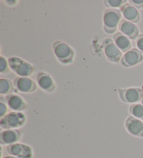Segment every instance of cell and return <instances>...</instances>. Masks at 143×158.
Returning <instances> with one entry per match:
<instances>
[{
  "instance_id": "obj_21",
  "label": "cell",
  "mask_w": 143,
  "mask_h": 158,
  "mask_svg": "<svg viewBox=\"0 0 143 158\" xmlns=\"http://www.w3.org/2000/svg\"><path fill=\"white\" fill-rule=\"evenodd\" d=\"M3 97H1V102H0V116H1V118L4 117L6 114H8V107L6 105L7 104H6V102H4L3 101Z\"/></svg>"
},
{
  "instance_id": "obj_1",
  "label": "cell",
  "mask_w": 143,
  "mask_h": 158,
  "mask_svg": "<svg viewBox=\"0 0 143 158\" xmlns=\"http://www.w3.org/2000/svg\"><path fill=\"white\" fill-rule=\"evenodd\" d=\"M27 121L26 115L22 111H11L0 120V126L4 130H18Z\"/></svg>"
},
{
  "instance_id": "obj_10",
  "label": "cell",
  "mask_w": 143,
  "mask_h": 158,
  "mask_svg": "<svg viewBox=\"0 0 143 158\" xmlns=\"http://www.w3.org/2000/svg\"><path fill=\"white\" fill-rule=\"evenodd\" d=\"M13 84L17 91L22 93H31L37 89L34 81L27 77H18L15 79Z\"/></svg>"
},
{
  "instance_id": "obj_22",
  "label": "cell",
  "mask_w": 143,
  "mask_h": 158,
  "mask_svg": "<svg viewBox=\"0 0 143 158\" xmlns=\"http://www.w3.org/2000/svg\"><path fill=\"white\" fill-rule=\"evenodd\" d=\"M136 45L137 50H139L143 54V34L138 36L136 41Z\"/></svg>"
},
{
  "instance_id": "obj_15",
  "label": "cell",
  "mask_w": 143,
  "mask_h": 158,
  "mask_svg": "<svg viewBox=\"0 0 143 158\" xmlns=\"http://www.w3.org/2000/svg\"><path fill=\"white\" fill-rule=\"evenodd\" d=\"M113 41L117 48L123 52H127L131 50V43L130 39L122 33H117L113 36Z\"/></svg>"
},
{
  "instance_id": "obj_9",
  "label": "cell",
  "mask_w": 143,
  "mask_h": 158,
  "mask_svg": "<svg viewBox=\"0 0 143 158\" xmlns=\"http://www.w3.org/2000/svg\"><path fill=\"white\" fill-rule=\"evenodd\" d=\"M143 54L137 49L133 48L124 54L121 59V64L124 67H131L141 63Z\"/></svg>"
},
{
  "instance_id": "obj_12",
  "label": "cell",
  "mask_w": 143,
  "mask_h": 158,
  "mask_svg": "<svg viewBox=\"0 0 143 158\" xmlns=\"http://www.w3.org/2000/svg\"><path fill=\"white\" fill-rule=\"evenodd\" d=\"M22 134L18 130H5L0 133V143L2 145H11L20 141Z\"/></svg>"
},
{
  "instance_id": "obj_20",
  "label": "cell",
  "mask_w": 143,
  "mask_h": 158,
  "mask_svg": "<svg viewBox=\"0 0 143 158\" xmlns=\"http://www.w3.org/2000/svg\"><path fill=\"white\" fill-rule=\"evenodd\" d=\"M9 62L2 56H0V73H5L9 71Z\"/></svg>"
},
{
  "instance_id": "obj_23",
  "label": "cell",
  "mask_w": 143,
  "mask_h": 158,
  "mask_svg": "<svg viewBox=\"0 0 143 158\" xmlns=\"http://www.w3.org/2000/svg\"><path fill=\"white\" fill-rule=\"evenodd\" d=\"M129 3L133 5L136 9H141L143 8V0H130Z\"/></svg>"
},
{
  "instance_id": "obj_5",
  "label": "cell",
  "mask_w": 143,
  "mask_h": 158,
  "mask_svg": "<svg viewBox=\"0 0 143 158\" xmlns=\"http://www.w3.org/2000/svg\"><path fill=\"white\" fill-rule=\"evenodd\" d=\"M6 151L10 155L18 158H32L34 156L32 148L25 143L18 142L7 146Z\"/></svg>"
},
{
  "instance_id": "obj_3",
  "label": "cell",
  "mask_w": 143,
  "mask_h": 158,
  "mask_svg": "<svg viewBox=\"0 0 143 158\" xmlns=\"http://www.w3.org/2000/svg\"><path fill=\"white\" fill-rule=\"evenodd\" d=\"M9 67L19 77H27L31 75L34 72V68L29 63L24 61L18 57L12 56L8 59Z\"/></svg>"
},
{
  "instance_id": "obj_7",
  "label": "cell",
  "mask_w": 143,
  "mask_h": 158,
  "mask_svg": "<svg viewBox=\"0 0 143 158\" xmlns=\"http://www.w3.org/2000/svg\"><path fill=\"white\" fill-rule=\"evenodd\" d=\"M119 97L122 101L136 104L143 98L142 90L139 88H129L119 90Z\"/></svg>"
},
{
  "instance_id": "obj_16",
  "label": "cell",
  "mask_w": 143,
  "mask_h": 158,
  "mask_svg": "<svg viewBox=\"0 0 143 158\" xmlns=\"http://www.w3.org/2000/svg\"><path fill=\"white\" fill-rule=\"evenodd\" d=\"M37 82L38 86L44 91H53L54 89V84L53 78L46 73H41L38 75Z\"/></svg>"
},
{
  "instance_id": "obj_4",
  "label": "cell",
  "mask_w": 143,
  "mask_h": 158,
  "mask_svg": "<svg viewBox=\"0 0 143 158\" xmlns=\"http://www.w3.org/2000/svg\"><path fill=\"white\" fill-rule=\"evenodd\" d=\"M54 53L59 61L64 64L72 63L74 52L69 45L62 41H57L53 45Z\"/></svg>"
},
{
  "instance_id": "obj_6",
  "label": "cell",
  "mask_w": 143,
  "mask_h": 158,
  "mask_svg": "<svg viewBox=\"0 0 143 158\" xmlns=\"http://www.w3.org/2000/svg\"><path fill=\"white\" fill-rule=\"evenodd\" d=\"M103 48L104 53L109 61L112 62H117L122 59V54L117 46L115 44L113 40L107 39L103 40Z\"/></svg>"
},
{
  "instance_id": "obj_2",
  "label": "cell",
  "mask_w": 143,
  "mask_h": 158,
  "mask_svg": "<svg viewBox=\"0 0 143 158\" xmlns=\"http://www.w3.org/2000/svg\"><path fill=\"white\" fill-rule=\"evenodd\" d=\"M122 13L117 9H106L103 13V27L107 34H111L116 31L122 20Z\"/></svg>"
},
{
  "instance_id": "obj_17",
  "label": "cell",
  "mask_w": 143,
  "mask_h": 158,
  "mask_svg": "<svg viewBox=\"0 0 143 158\" xmlns=\"http://www.w3.org/2000/svg\"><path fill=\"white\" fill-rule=\"evenodd\" d=\"M129 112L132 116L143 121V105L136 103L131 105L129 108Z\"/></svg>"
},
{
  "instance_id": "obj_11",
  "label": "cell",
  "mask_w": 143,
  "mask_h": 158,
  "mask_svg": "<svg viewBox=\"0 0 143 158\" xmlns=\"http://www.w3.org/2000/svg\"><path fill=\"white\" fill-rule=\"evenodd\" d=\"M119 29L124 35L127 36L129 39H136L138 38L139 29L135 23H131L124 19L121 20L119 24Z\"/></svg>"
},
{
  "instance_id": "obj_25",
  "label": "cell",
  "mask_w": 143,
  "mask_h": 158,
  "mask_svg": "<svg viewBox=\"0 0 143 158\" xmlns=\"http://www.w3.org/2000/svg\"><path fill=\"white\" fill-rule=\"evenodd\" d=\"M142 94H143V86H142Z\"/></svg>"
},
{
  "instance_id": "obj_18",
  "label": "cell",
  "mask_w": 143,
  "mask_h": 158,
  "mask_svg": "<svg viewBox=\"0 0 143 158\" xmlns=\"http://www.w3.org/2000/svg\"><path fill=\"white\" fill-rule=\"evenodd\" d=\"M13 91V85L11 81L7 79H1L0 80V93L1 94H12Z\"/></svg>"
},
{
  "instance_id": "obj_14",
  "label": "cell",
  "mask_w": 143,
  "mask_h": 158,
  "mask_svg": "<svg viewBox=\"0 0 143 158\" xmlns=\"http://www.w3.org/2000/svg\"><path fill=\"white\" fill-rule=\"evenodd\" d=\"M120 11L126 20L131 22L133 23H137L140 20L138 10L131 4H125L121 8Z\"/></svg>"
},
{
  "instance_id": "obj_24",
  "label": "cell",
  "mask_w": 143,
  "mask_h": 158,
  "mask_svg": "<svg viewBox=\"0 0 143 158\" xmlns=\"http://www.w3.org/2000/svg\"><path fill=\"white\" fill-rule=\"evenodd\" d=\"M2 158H18L16 157H14V156H12V155H8V156H5V157H3Z\"/></svg>"
},
{
  "instance_id": "obj_13",
  "label": "cell",
  "mask_w": 143,
  "mask_h": 158,
  "mask_svg": "<svg viewBox=\"0 0 143 158\" xmlns=\"http://www.w3.org/2000/svg\"><path fill=\"white\" fill-rule=\"evenodd\" d=\"M6 102L13 111H23L26 110L27 103L22 98L15 94H11L6 97Z\"/></svg>"
},
{
  "instance_id": "obj_26",
  "label": "cell",
  "mask_w": 143,
  "mask_h": 158,
  "mask_svg": "<svg viewBox=\"0 0 143 158\" xmlns=\"http://www.w3.org/2000/svg\"><path fill=\"white\" fill-rule=\"evenodd\" d=\"M141 101H142V105H143V98H142V100H141Z\"/></svg>"
},
{
  "instance_id": "obj_19",
  "label": "cell",
  "mask_w": 143,
  "mask_h": 158,
  "mask_svg": "<svg viewBox=\"0 0 143 158\" xmlns=\"http://www.w3.org/2000/svg\"><path fill=\"white\" fill-rule=\"evenodd\" d=\"M127 1L125 0H107L104 1L105 6L110 8V9H117V8H122L124 5Z\"/></svg>"
},
{
  "instance_id": "obj_8",
  "label": "cell",
  "mask_w": 143,
  "mask_h": 158,
  "mask_svg": "<svg viewBox=\"0 0 143 158\" xmlns=\"http://www.w3.org/2000/svg\"><path fill=\"white\" fill-rule=\"evenodd\" d=\"M125 128L129 134L143 138V121L133 116H128L125 121Z\"/></svg>"
}]
</instances>
